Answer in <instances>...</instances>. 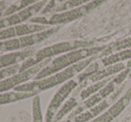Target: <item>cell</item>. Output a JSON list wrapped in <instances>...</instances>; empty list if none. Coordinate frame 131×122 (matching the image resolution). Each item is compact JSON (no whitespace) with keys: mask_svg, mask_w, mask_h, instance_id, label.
<instances>
[{"mask_svg":"<svg viewBox=\"0 0 131 122\" xmlns=\"http://www.w3.org/2000/svg\"><path fill=\"white\" fill-rule=\"evenodd\" d=\"M106 46H99V47H91V48H84V49H75L73 51L66 53L64 55L58 57L57 58L53 59L46 68H44L38 75L35 76V81L41 80L46 78L49 75H52L57 74L64 68H70L74 65L79 63V61H83L92 57H94L95 55H98L99 53H102L106 49Z\"/></svg>","mask_w":131,"mask_h":122,"instance_id":"6da1fadb","label":"cell"},{"mask_svg":"<svg viewBox=\"0 0 131 122\" xmlns=\"http://www.w3.org/2000/svg\"><path fill=\"white\" fill-rule=\"evenodd\" d=\"M96 58V56L92 57L90 58H87L85 60H83L81 62L70 66V68L64 69L63 71H60L57 74L50 75L49 77H46L41 80L33 81V82L28 83V84H24L22 85H19L15 88V91L17 92H31L36 91L38 93L41 91H45L49 88H52L58 84L67 83L69 81L70 78L75 76L79 72L83 71L85 68H87L92 61Z\"/></svg>","mask_w":131,"mask_h":122,"instance_id":"7a4b0ae2","label":"cell"},{"mask_svg":"<svg viewBox=\"0 0 131 122\" xmlns=\"http://www.w3.org/2000/svg\"><path fill=\"white\" fill-rule=\"evenodd\" d=\"M93 45H94V42L88 41V40H71V41H64L53 44L37 51L33 57L21 63L19 66V73L37 66L44 60L51 58L55 55H59L62 53L69 52V51L84 49V48H91L93 47Z\"/></svg>","mask_w":131,"mask_h":122,"instance_id":"3957f363","label":"cell"},{"mask_svg":"<svg viewBox=\"0 0 131 122\" xmlns=\"http://www.w3.org/2000/svg\"><path fill=\"white\" fill-rule=\"evenodd\" d=\"M102 1H92L88 2L86 5H84L79 7L74 8L72 10L68 11L62 12V13L53 14L52 15L49 17L45 16H37L33 17L31 20H29L30 23L31 24H43V25H56V24H67V23L72 22L77 19H79L84 15L86 13L91 11L94 7L98 6L100 4H102Z\"/></svg>","mask_w":131,"mask_h":122,"instance_id":"277c9868","label":"cell"},{"mask_svg":"<svg viewBox=\"0 0 131 122\" xmlns=\"http://www.w3.org/2000/svg\"><path fill=\"white\" fill-rule=\"evenodd\" d=\"M58 31V27H51L50 29L46 30L44 31H40L34 34L27 35V36L20 37L17 39H12V40H3L1 41V53L7 52V51H15L20 49H25L27 47L38 44L40 42L43 41L44 40L48 39L56 33Z\"/></svg>","mask_w":131,"mask_h":122,"instance_id":"5b68a950","label":"cell"},{"mask_svg":"<svg viewBox=\"0 0 131 122\" xmlns=\"http://www.w3.org/2000/svg\"><path fill=\"white\" fill-rule=\"evenodd\" d=\"M51 61H52L51 58H48V59L44 60L41 63L38 64L37 66H33V68L24 70V71L13 75V76L8 77V78L5 79V80H1V83H0V91H1V93H5L6 91H8V90L12 89V88L15 89L17 86L22 85L23 83L30 80V79L32 78V77L35 78V76H36L44 68H46Z\"/></svg>","mask_w":131,"mask_h":122,"instance_id":"8992f818","label":"cell"},{"mask_svg":"<svg viewBox=\"0 0 131 122\" xmlns=\"http://www.w3.org/2000/svg\"><path fill=\"white\" fill-rule=\"evenodd\" d=\"M78 83L75 80H69L63 84L52 97L51 101L48 105L45 114V122H53L55 116L58 113V109L62 105L65 100L68 97L72 91L77 86Z\"/></svg>","mask_w":131,"mask_h":122,"instance_id":"52a82bcc","label":"cell"},{"mask_svg":"<svg viewBox=\"0 0 131 122\" xmlns=\"http://www.w3.org/2000/svg\"><path fill=\"white\" fill-rule=\"evenodd\" d=\"M46 4H48L47 1L36 2L35 4L28 6L27 8L18 12L17 14H14V15L7 17H2L1 22H0L1 30L6 29V28H8V26H11L12 27L14 25H19V24H22L24 21L31 20V18H33V15L40 13V11H42L44 9L43 7H45L47 6Z\"/></svg>","mask_w":131,"mask_h":122,"instance_id":"ba28073f","label":"cell"},{"mask_svg":"<svg viewBox=\"0 0 131 122\" xmlns=\"http://www.w3.org/2000/svg\"><path fill=\"white\" fill-rule=\"evenodd\" d=\"M50 26L43 25L39 24H19V25L8 27L6 29L1 30L0 32V39L1 41L3 40H12L15 39V37H24L27 35L34 34L40 31H44L46 30L50 29Z\"/></svg>","mask_w":131,"mask_h":122,"instance_id":"9c48e42d","label":"cell"},{"mask_svg":"<svg viewBox=\"0 0 131 122\" xmlns=\"http://www.w3.org/2000/svg\"><path fill=\"white\" fill-rule=\"evenodd\" d=\"M116 85H117V84L112 79L105 87H103L102 90H100V91L95 93V94L92 95V96L89 97L85 102H84L81 105H79L78 107H77V109H75V110L73 111V113L70 114V116L68 117V119H71V118H74L75 117L81 114V113L84 110H85L86 109H92V108H93L94 106L101 103L102 100H103L105 97H107L108 95H110L111 93H112L113 92L115 91V86Z\"/></svg>","mask_w":131,"mask_h":122,"instance_id":"30bf717a","label":"cell"},{"mask_svg":"<svg viewBox=\"0 0 131 122\" xmlns=\"http://www.w3.org/2000/svg\"><path fill=\"white\" fill-rule=\"evenodd\" d=\"M131 101V86L129 89L126 92V93L122 97H120L114 104H112L111 108L104 113L94 118L90 122H111L116 117H118L122 111L125 109V108L128 105Z\"/></svg>","mask_w":131,"mask_h":122,"instance_id":"8fae6325","label":"cell"},{"mask_svg":"<svg viewBox=\"0 0 131 122\" xmlns=\"http://www.w3.org/2000/svg\"><path fill=\"white\" fill-rule=\"evenodd\" d=\"M36 53L34 49H25L23 51H16V52H10L7 54H3L0 59V66L1 69L8 66L18 65L21 62H24L30 58L33 57Z\"/></svg>","mask_w":131,"mask_h":122,"instance_id":"7c38bea8","label":"cell"},{"mask_svg":"<svg viewBox=\"0 0 131 122\" xmlns=\"http://www.w3.org/2000/svg\"><path fill=\"white\" fill-rule=\"evenodd\" d=\"M38 92L31 91V92H8V93H3L0 95V103L1 105L11 103V102H18L24 99L35 97L38 94Z\"/></svg>","mask_w":131,"mask_h":122,"instance_id":"4fadbf2b","label":"cell"},{"mask_svg":"<svg viewBox=\"0 0 131 122\" xmlns=\"http://www.w3.org/2000/svg\"><path fill=\"white\" fill-rule=\"evenodd\" d=\"M123 69H126V66L123 63H118V64L112 65L110 66L108 68H106L105 69L98 71L96 74H94L93 75H92L90 78H88L92 82H100V81L104 80L105 78H109L111 75H114L118 72L124 71Z\"/></svg>","mask_w":131,"mask_h":122,"instance_id":"5bb4252c","label":"cell"},{"mask_svg":"<svg viewBox=\"0 0 131 122\" xmlns=\"http://www.w3.org/2000/svg\"><path fill=\"white\" fill-rule=\"evenodd\" d=\"M87 1H49V13L58 14V12H61L64 10L69 9L72 7H79L84 6V4H87Z\"/></svg>","mask_w":131,"mask_h":122,"instance_id":"9a60e30c","label":"cell"},{"mask_svg":"<svg viewBox=\"0 0 131 122\" xmlns=\"http://www.w3.org/2000/svg\"><path fill=\"white\" fill-rule=\"evenodd\" d=\"M128 58H131V49L118 51L117 53H113V54L110 55L109 57H106L105 58H102V62L103 66H112V65L118 64L120 61L128 59Z\"/></svg>","mask_w":131,"mask_h":122,"instance_id":"2e32d148","label":"cell"},{"mask_svg":"<svg viewBox=\"0 0 131 122\" xmlns=\"http://www.w3.org/2000/svg\"><path fill=\"white\" fill-rule=\"evenodd\" d=\"M129 48H131V37L124 39V40L117 41V42H115V43L110 45L109 47H107L102 53H101L100 57L111 55V54H113V52H116V51L118 52V51L129 49Z\"/></svg>","mask_w":131,"mask_h":122,"instance_id":"e0dca14e","label":"cell"},{"mask_svg":"<svg viewBox=\"0 0 131 122\" xmlns=\"http://www.w3.org/2000/svg\"><path fill=\"white\" fill-rule=\"evenodd\" d=\"M111 80V77H109L108 79H104L100 82H97L96 84H93L92 85H90L89 87H87L86 89L83 90L82 93H80V98L81 100H84L86 98H89L92 95L95 94L99 90H102L103 87H105Z\"/></svg>","mask_w":131,"mask_h":122,"instance_id":"ac0fdd59","label":"cell"},{"mask_svg":"<svg viewBox=\"0 0 131 122\" xmlns=\"http://www.w3.org/2000/svg\"><path fill=\"white\" fill-rule=\"evenodd\" d=\"M35 3H36V1H18V2H16L15 4L10 5L1 15H2L3 17L10 16V15H14L15 12L22 11V10L25 9L28 6H31V5L35 4Z\"/></svg>","mask_w":131,"mask_h":122,"instance_id":"d6986e66","label":"cell"},{"mask_svg":"<svg viewBox=\"0 0 131 122\" xmlns=\"http://www.w3.org/2000/svg\"><path fill=\"white\" fill-rule=\"evenodd\" d=\"M77 105H78V103H77L75 98H74V97L70 98L68 101H67V102H66V103L62 106L61 109L58 111V113H57L56 116H55L54 119H53V122H59L65 115L68 114L70 110H72V109L75 107H77Z\"/></svg>","mask_w":131,"mask_h":122,"instance_id":"ffe728a7","label":"cell"},{"mask_svg":"<svg viewBox=\"0 0 131 122\" xmlns=\"http://www.w3.org/2000/svg\"><path fill=\"white\" fill-rule=\"evenodd\" d=\"M32 122H43L40 97L37 95L32 100Z\"/></svg>","mask_w":131,"mask_h":122,"instance_id":"44dd1931","label":"cell"},{"mask_svg":"<svg viewBox=\"0 0 131 122\" xmlns=\"http://www.w3.org/2000/svg\"><path fill=\"white\" fill-rule=\"evenodd\" d=\"M99 68H100V66H99V64L97 62L93 63L91 66H89L86 68V70L84 73H82L81 75H78V77H77V79H78V84L81 82H85L86 81L85 79L87 78V77L90 78L92 75H93L94 74H96L97 72L99 71Z\"/></svg>","mask_w":131,"mask_h":122,"instance_id":"7402d4cb","label":"cell"},{"mask_svg":"<svg viewBox=\"0 0 131 122\" xmlns=\"http://www.w3.org/2000/svg\"><path fill=\"white\" fill-rule=\"evenodd\" d=\"M129 76H130V77H131V73H130V75H129Z\"/></svg>","mask_w":131,"mask_h":122,"instance_id":"603a6c76","label":"cell"},{"mask_svg":"<svg viewBox=\"0 0 131 122\" xmlns=\"http://www.w3.org/2000/svg\"><path fill=\"white\" fill-rule=\"evenodd\" d=\"M130 122H131V121H130Z\"/></svg>","mask_w":131,"mask_h":122,"instance_id":"cb8c5ba5","label":"cell"}]
</instances>
